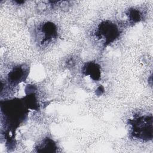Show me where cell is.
<instances>
[{
  "instance_id": "obj_1",
  "label": "cell",
  "mask_w": 153,
  "mask_h": 153,
  "mask_svg": "<svg viewBox=\"0 0 153 153\" xmlns=\"http://www.w3.org/2000/svg\"><path fill=\"white\" fill-rule=\"evenodd\" d=\"M131 135L133 137L149 140L152 139V116L139 115L130 120Z\"/></svg>"
},
{
  "instance_id": "obj_2",
  "label": "cell",
  "mask_w": 153,
  "mask_h": 153,
  "mask_svg": "<svg viewBox=\"0 0 153 153\" xmlns=\"http://www.w3.org/2000/svg\"><path fill=\"white\" fill-rule=\"evenodd\" d=\"M120 30L116 24L111 21L101 22L97 26L95 35L106 45L114 42L120 36Z\"/></svg>"
},
{
  "instance_id": "obj_3",
  "label": "cell",
  "mask_w": 153,
  "mask_h": 153,
  "mask_svg": "<svg viewBox=\"0 0 153 153\" xmlns=\"http://www.w3.org/2000/svg\"><path fill=\"white\" fill-rule=\"evenodd\" d=\"M57 36V29L52 22H47L41 25L36 32V39L41 45H45L53 41Z\"/></svg>"
},
{
  "instance_id": "obj_4",
  "label": "cell",
  "mask_w": 153,
  "mask_h": 153,
  "mask_svg": "<svg viewBox=\"0 0 153 153\" xmlns=\"http://www.w3.org/2000/svg\"><path fill=\"white\" fill-rule=\"evenodd\" d=\"M27 70L23 66L14 67L8 75V81L13 85H16L24 81L27 77Z\"/></svg>"
},
{
  "instance_id": "obj_5",
  "label": "cell",
  "mask_w": 153,
  "mask_h": 153,
  "mask_svg": "<svg viewBox=\"0 0 153 153\" xmlns=\"http://www.w3.org/2000/svg\"><path fill=\"white\" fill-rule=\"evenodd\" d=\"M83 73L90 77L94 81H98L101 75L100 66L94 62H88L85 64L82 69Z\"/></svg>"
},
{
  "instance_id": "obj_6",
  "label": "cell",
  "mask_w": 153,
  "mask_h": 153,
  "mask_svg": "<svg viewBox=\"0 0 153 153\" xmlns=\"http://www.w3.org/2000/svg\"><path fill=\"white\" fill-rule=\"evenodd\" d=\"M57 147L53 140L47 137L44 139L36 147L37 152H55Z\"/></svg>"
},
{
  "instance_id": "obj_7",
  "label": "cell",
  "mask_w": 153,
  "mask_h": 153,
  "mask_svg": "<svg viewBox=\"0 0 153 153\" xmlns=\"http://www.w3.org/2000/svg\"><path fill=\"white\" fill-rule=\"evenodd\" d=\"M127 16L130 22L132 23H136L140 22L142 19V13L138 9L131 8L127 12Z\"/></svg>"
}]
</instances>
